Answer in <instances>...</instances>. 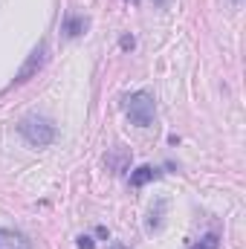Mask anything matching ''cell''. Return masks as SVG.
<instances>
[{
    "instance_id": "1",
    "label": "cell",
    "mask_w": 246,
    "mask_h": 249,
    "mask_svg": "<svg viewBox=\"0 0 246 249\" xmlns=\"http://www.w3.org/2000/svg\"><path fill=\"white\" fill-rule=\"evenodd\" d=\"M122 110L136 127H151L154 116H157V102L148 90H136V93H127L122 99Z\"/></svg>"
},
{
    "instance_id": "2",
    "label": "cell",
    "mask_w": 246,
    "mask_h": 249,
    "mask_svg": "<svg viewBox=\"0 0 246 249\" xmlns=\"http://www.w3.org/2000/svg\"><path fill=\"white\" fill-rule=\"evenodd\" d=\"M18 133H20L32 148H47V145H53L55 136H58L55 124L50 122L47 116H23L20 124H18Z\"/></svg>"
},
{
    "instance_id": "3",
    "label": "cell",
    "mask_w": 246,
    "mask_h": 249,
    "mask_svg": "<svg viewBox=\"0 0 246 249\" xmlns=\"http://www.w3.org/2000/svg\"><path fill=\"white\" fill-rule=\"evenodd\" d=\"M47 58H50V47H47V41H41L29 55H26V61H23V67L18 70V75H15V84H26L32 75H38L41 70H44V64H47Z\"/></svg>"
},
{
    "instance_id": "4",
    "label": "cell",
    "mask_w": 246,
    "mask_h": 249,
    "mask_svg": "<svg viewBox=\"0 0 246 249\" xmlns=\"http://www.w3.org/2000/svg\"><path fill=\"white\" fill-rule=\"evenodd\" d=\"M0 249H32V241H29L23 232L0 229Z\"/></svg>"
},
{
    "instance_id": "5",
    "label": "cell",
    "mask_w": 246,
    "mask_h": 249,
    "mask_svg": "<svg viewBox=\"0 0 246 249\" xmlns=\"http://www.w3.org/2000/svg\"><path fill=\"white\" fill-rule=\"evenodd\" d=\"M157 177H159V171L154 165H139L136 171H130V186L142 188V186H148L151 180H157Z\"/></svg>"
},
{
    "instance_id": "6",
    "label": "cell",
    "mask_w": 246,
    "mask_h": 249,
    "mask_svg": "<svg viewBox=\"0 0 246 249\" xmlns=\"http://www.w3.org/2000/svg\"><path fill=\"white\" fill-rule=\"evenodd\" d=\"M84 29H87V18H67V20H64V32H67V38H78Z\"/></svg>"
},
{
    "instance_id": "7",
    "label": "cell",
    "mask_w": 246,
    "mask_h": 249,
    "mask_svg": "<svg viewBox=\"0 0 246 249\" xmlns=\"http://www.w3.org/2000/svg\"><path fill=\"white\" fill-rule=\"evenodd\" d=\"M188 249H220V238H217V235H206V238H200L197 244H191Z\"/></svg>"
},
{
    "instance_id": "8",
    "label": "cell",
    "mask_w": 246,
    "mask_h": 249,
    "mask_svg": "<svg viewBox=\"0 0 246 249\" xmlns=\"http://www.w3.org/2000/svg\"><path fill=\"white\" fill-rule=\"evenodd\" d=\"M78 249H93V238H87V235H78Z\"/></svg>"
},
{
    "instance_id": "9",
    "label": "cell",
    "mask_w": 246,
    "mask_h": 249,
    "mask_svg": "<svg viewBox=\"0 0 246 249\" xmlns=\"http://www.w3.org/2000/svg\"><path fill=\"white\" fill-rule=\"evenodd\" d=\"M122 47H124V50H130V47H133V38H127V35H124V38H122Z\"/></svg>"
},
{
    "instance_id": "10",
    "label": "cell",
    "mask_w": 246,
    "mask_h": 249,
    "mask_svg": "<svg viewBox=\"0 0 246 249\" xmlns=\"http://www.w3.org/2000/svg\"><path fill=\"white\" fill-rule=\"evenodd\" d=\"M113 249H122V247H113Z\"/></svg>"
},
{
    "instance_id": "11",
    "label": "cell",
    "mask_w": 246,
    "mask_h": 249,
    "mask_svg": "<svg viewBox=\"0 0 246 249\" xmlns=\"http://www.w3.org/2000/svg\"><path fill=\"white\" fill-rule=\"evenodd\" d=\"M235 3H241V0H235Z\"/></svg>"
}]
</instances>
